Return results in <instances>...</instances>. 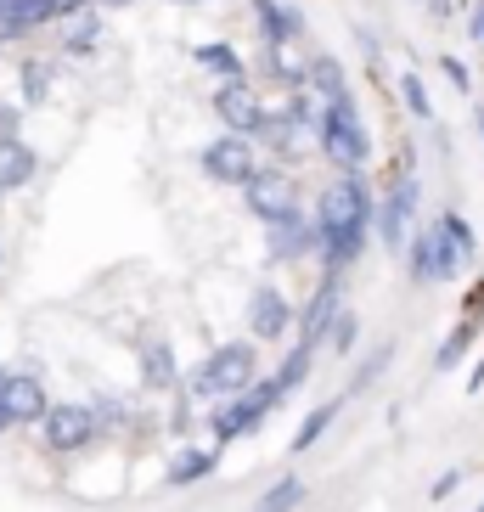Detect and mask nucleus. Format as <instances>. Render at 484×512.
Instances as JSON below:
<instances>
[{"instance_id":"nucleus-10","label":"nucleus","mask_w":484,"mask_h":512,"mask_svg":"<svg viewBox=\"0 0 484 512\" xmlns=\"http://www.w3.org/2000/svg\"><path fill=\"white\" fill-rule=\"evenodd\" d=\"M293 327H299V316H293L288 293L276 282L254 287V299H248V338H254V344H282Z\"/></svg>"},{"instance_id":"nucleus-23","label":"nucleus","mask_w":484,"mask_h":512,"mask_svg":"<svg viewBox=\"0 0 484 512\" xmlns=\"http://www.w3.org/2000/svg\"><path fill=\"white\" fill-rule=\"evenodd\" d=\"M214 467H220V456L192 445V451H181L175 462H169V484H197V479H209Z\"/></svg>"},{"instance_id":"nucleus-40","label":"nucleus","mask_w":484,"mask_h":512,"mask_svg":"<svg viewBox=\"0 0 484 512\" xmlns=\"http://www.w3.org/2000/svg\"><path fill=\"white\" fill-rule=\"evenodd\" d=\"M479 136H484V107H479Z\"/></svg>"},{"instance_id":"nucleus-1","label":"nucleus","mask_w":484,"mask_h":512,"mask_svg":"<svg viewBox=\"0 0 484 512\" xmlns=\"http://www.w3.org/2000/svg\"><path fill=\"white\" fill-rule=\"evenodd\" d=\"M372 214H378V192L361 169H344L338 181L321 186L316 197V259L327 276H344L372 242Z\"/></svg>"},{"instance_id":"nucleus-33","label":"nucleus","mask_w":484,"mask_h":512,"mask_svg":"<svg viewBox=\"0 0 484 512\" xmlns=\"http://www.w3.org/2000/svg\"><path fill=\"white\" fill-rule=\"evenodd\" d=\"M439 68H445V79H451L456 91H468V85H473V79H468V68H462V62H456V57H445V62H439Z\"/></svg>"},{"instance_id":"nucleus-38","label":"nucleus","mask_w":484,"mask_h":512,"mask_svg":"<svg viewBox=\"0 0 484 512\" xmlns=\"http://www.w3.org/2000/svg\"><path fill=\"white\" fill-rule=\"evenodd\" d=\"M175 6H209V0H175Z\"/></svg>"},{"instance_id":"nucleus-22","label":"nucleus","mask_w":484,"mask_h":512,"mask_svg":"<svg viewBox=\"0 0 484 512\" xmlns=\"http://www.w3.org/2000/svg\"><path fill=\"white\" fill-rule=\"evenodd\" d=\"M46 96H51V68L40 57H23V62H17V102L40 107Z\"/></svg>"},{"instance_id":"nucleus-37","label":"nucleus","mask_w":484,"mask_h":512,"mask_svg":"<svg viewBox=\"0 0 484 512\" xmlns=\"http://www.w3.org/2000/svg\"><path fill=\"white\" fill-rule=\"evenodd\" d=\"M17 422H12V411H6V400H0V434H12Z\"/></svg>"},{"instance_id":"nucleus-24","label":"nucleus","mask_w":484,"mask_h":512,"mask_svg":"<svg viewBox=\"0 0 484 512\" xmlns=\"http://www.w3.org/2000/svg\"><path fill=\"white\" fill-rule=\"evenodd\" d=\"M473 338H479V321H473V316H462V321H456V332L445 338V344H439V355H434V366H439V372H451V366H456V361H462V355L473 349Z\"/></svg>"},{"instance_id":"nucleus-43","label":"nucleus","mask_w":484,"mask_h":512,"mask_svg":"<svg viewBox=\"0 0 484 512\" xmlns=\"http://www.w3.org/2000/svg\"><path fill=\"white\" fill-rule=\"evenodd\" d=\"M479 512H484V507H479Z\"/></svg>"},{"instance_id":"nucleus-28","label":"nucleus","mask_w":484,"mask_h":512,"mask_svg":"<svg viewBox=\"0 0 484 512\" xmlns=\"http://www.w3.org/2000/svg\"><path fill=\"white\" fill-rule=\"evenodd\" d=\"M439 231H445V237H451L456 242V254H462V259H473V254H479V237H473V226H468V220H462V214H439Z\"/></svg>"},{"instance_id":"nucleus-26","label":"nucleus","mask_w":484,"mask_h":512,"mask_svg":"<svg viewBox=\"0 0 484 512\" xmlns=\"http://www.w3.org/2000/svg\"><path fill=\"white\" fill-rule=\"evenodd\" d=\"M310 366H316V349H310V344H293V355H288L282 366H276L271 377L282 383V394H293V389L304 383V377H310Z\"/></svg>"},{"instance_id":"nucleus-4","label":"nucleus","mask_w":484,"mask_h":512,"mask_svg":"<svg viewBox=\"0 0 484 512\" xmlns=\"http://www.w3.org/2000/svg\"><path fill=\"white\" fill-rule=\"evenodd\" d=\"M282 400H288V394H282V383H276V377H265V383H254V389H242V394H231V400H220V411H209V434L220 439V445L248 439L259 422L282 406Z\"/></svg>"},{"instance_id":"nucleus-18","label":"nucleus","mask_w":484,"mask_h":512,"mask_svg":"<svg viewBox=\"0 0 484 512\" xmlns=\"http://www.w3.org/2000/svg\"><path fill=\"white\" fill-rule=\"evenodd\" d=\"M141 383H147V389H175V383H181L175 349H169L164 332H147V338H141Z\"/></svg>"},{"instance_id":"nucleus-3","label":"nucleus","mask_w":484,"mask_h":512,"mask_svg":"<svg viewBox=\"0 0 484 512\" xmlns=\"http://www.w3.org/2000/svg\"><path fill=\"white\" fill-rule=\"evenodd\" d=\"M259 383V349L254 338H231L192 372V394L197 400H231V394L254 389Z\"/></svg>"},{"instance_id":"nucleus-12","label":"nucleus","mask_w":484,"mask_h":512,"mask_svg":"<svg viewBox=\"0 0 484 512\" xmlns=\"http://www.w3.org/2000/svg\"><path fill=\"white\" fill-rule=\"evenodd\" d=\"M338 310H344V276H321V287L310 293V304L299 310V344H310V349L327 344Z\"/></svg>"},{"instance_id":"nucleus-25","label":"nucleus","mask_w":484,"mask_h":512,"mask_svg":"<svg viewBox=\"0 0 484 512\" xmlns=\"http://www.w3.org/2000/svg\"><path fill=\"white\" fill-rule=\"evenodd\" d=\"M299 501H304V479H276L271 490H265V496H259V507L254 512H299Z\"/></svg>"},{"instance_id":"nucleus-15","label":"nucleus","mask_w":484,"mask_h":512,"mask_svg":"<svg viewBox=\"0 0 484 512\" xmlns=\"http://www.w3.org/2000/svg\"><path fill=\"white\" fill-rule=\"evenodd\" d=\"M316 242H321L316 237V214L304 220V209L265 226V248H271V259H310V254H316Z\"/></svg>"},{"instance_id":"nucleus-14","label":"nucleus","mask_w":484,"mask_h":512,"mask_svg":"<svg viewBox=\"0 0 484 512\" xmlns=\"http://www.w3.org/2000/svg\"><path fill=\"white\" fill-rule=\"evenodd\" d=\"M254 6V29L265 46H299L304 40V12L288 0H248Z\"/></svg>"},{"instance_id":"nucleus-34","label":"nucleus","mask_w":484,"mask_h":512,"mask_svg":"<svg viewBox=\"0 0 484 512\" xmlns=\"http://www.w3.org/2000/svg\"><path fill=\"white\" fill-rule=\"evenodd\" d=\"M468 29H473V40H479V51H484V0L473 6V17H468Z\"/></svg>"},{"instance_id":"nucleus-2","label":"nucleus","mask_w":484,"mask_h":512,"mask_svg":"<svg viewBox=\"0 0 484 512\" xmlns=\"http://www.w3.org/2000/svg\"><path fill=\"white\" fill-rule=\"evenodd\" d=\"M316 147L321 158L344 175V169H366L372 164V130H366L361 119V102H355V91L338 96V102H321V119H316Z\"/></svg>"},{"instance_id":"nucleus-5","label":"nucleus","mask_w":484,"mask_h":512,"mask_svg":"<svg viewBox=\"0 0 484 512\" xmlns=\"http://www.w3.org/2000/svg\"><path fill=\"white\" fill-rule=\"evenodd\" d=\"M417 197H423L417 175H394L389 192L378 197V214H372V237H378L389 254H400V248L411 242V231H417Z\"/></svg>"},{"instance_id":"nucleus-36","label":"nucleus","mask_w":484,"mask_h":512,"mask_svg":"<svg viewBox=\"0 0 484 512\" xmlns=\"http://www.w3.org/2000/svg\"><path fill=\"white\" fill-rule=\"evenodd\" d=\"M119 6H136V0H96V12H119Z\"/></svg>"},{"instance_id":"nucleus-16","label":"nucleus","mask_w":484,"mask_h":512,"mask_svg":"<svg viewBox=\"0 0 484 512\" xmlns=\"http://www.w3.org/2000/svg\"><path fill=\"white\" fill-rule=\"evenodd\" d=\"M0 400H6L12 422H40L51 411V394H46V383H40V372H12L6 389H0Z\"/></svg>"},{"instance_id":"nucleus-9","label":"nucleus","mask_w":484,"mask_h":512,"mask_svg":"<svg viewBox=\"0 0 484 512\" xmlns=\"http://www.w3.org/2000/svg\"><path fill=\"white\" fill-rule=\"evenodd\" d=\"M96 428H102V417H96L91 406H79V400H62V406H51L46 417H40V434H46V445L57 456L85 451V445L96 439Z\"/></svg>"},{"instance_id":"nucleus-30","label":"nucleus","mask_w":484,"mask_h":512,"mask_svg":"<svg viewBox=\"0 0 484 512\" xmlns=\"http://www.w3.org/2000/svg\"><path fill=\"white\" fill-rule=\"evenodd\" d=\"M355 338H361V316H355V310H338L333 332H327V344H333L338 355H349V349H355Z\"/></svg>"},{"instance_id":"nucleus-31","label":"nucleus","mask_w":484,"mask_h":512,"mask_svg":"<svg viewBox=\"0 0 484 512\" xmlns=\"http://www.w3.org/2000/svg\"><path fill=\"white\" fill-rule=\"evenodd\" d=\"M383 366H389V344H378V349H372V355H366V366H361V372H355V389H366L372 377H383Z\"/></svg>"},{"instance_id":"nucleus-13","label":"nucleus","mask_w":484,"mask_h":512,"mask_svg":"<svg viewBox=\"0 0 484 512\" xmlns=\"http://www.w3.org/2000/svg\"><path fill=\"white\" fill-rule=\"evenodd\" d=\"M304 136H310V130L293 119L288 107H265V119H259V130H254V141L265 147V158H282V164H293V158L304 152Z\"/></svg>"},{"instance_id":"nucleus-8","label":"nucleus","mask_w":484,"mask_h":512,"mask_svg":"<svg viewBox=\"0 0 484 512\" xmlns=\"http://www.w3.org/2000/svg\"><path fill=\"white\" fill-rule=\"evenodd\" d=\"M242 203L265 226L271 220H288V214H299V181H293L288 169H254L248 186H242Z\"/></svg>"},{"instance_id":"nucleus-32","label":"nucleus","mask_w":484,"mask_h":512,"mask_svg":"<svg viewBox=\"0 0 484 512\" xmlns=\"http://www.w3.org/2000/svg\"><path fill=\"white\" fill-rule=\"evenodd\" d=\"M23 102H0V136H23Z\"/></svg>"},{"instance_id":"nucleus-6","label":"nucleus","mask_w":484,"mask_h":512,"mask_svg":"<svg viewBox=\"0 0 484 512\" xmlns=\"http://www.w3.org/2000/svg\"><path fill=\"white\" fill-rule=\"evenodd\" d=\"M468 259L456 254V242L439 231V220H428V226L411 231L406 242V271L411 282H456V271H462Z\"/></svg>"},{"instance_id":"nucleus-42","label":"nucleus","mask_w":484,"mask_h":512,"mask_svg":"<svg viewBox=\"0 0 484 512\" xmlns=\"http://www.w3.org/2000/svg\"><path fill=\"white\" fill-rule=\"evenodd\" d=\"M0 197H6V192H0Z\"/></svg>"},{"instance_id":"nucleus-29","label":"nucleus","mask_w":484,"mask_h":512,"mask_svg":"<svg viewBox=\"0 0 484 512\" xmlns=\"http://www.w3.org/2000/svg\"><path fill=\"white\" fill-rule=\"evenodd\" d=\"M400 96H406V113H411V119H434V102H428V85H423V79H417V74H400Z\"/></svg>"},{"instance_id":"nucleus-17","label":"nucleus","mask_w":484,"mask_h":512,"mask_svg":"<svg viewBox=\"0 0 484 512\" xmlns=\"http://www.w3.org/2000/svg\"><path fill=\"white\" fill-rule=\"evenodd\" d=\"M304 91L316 96V102H338V96H349L344 62H338L333 51H310V57H304Z\"/></svg>"},{"instance_id":"nucleus-20","label":"nucleus","mask_w":484,"mask_h":512,"mask_svg":"<svg viewBox=\"0 0 484 512\" xmlns=\"http://www.w3.org/2000/svg\"><path fill=\"white\" fill-rule=\"evenodd\" d=\"M96 40H102V12H96V6L68 17V29H62V51H68V57H91Z\"/></svg>"},{"instance_id":"nucleus-41","label":"nucleus","mask_w":484,"mask_h":512,"mask_svg":"<svg viewBox=\"0 0 484 512\" xmlns=\"http://www.w3.org/2000/svg\"><path fill=\"white\" fill-rule=\"evenodd\" d=\"M0 259H6V248H0Z\"/></svg>"},{"instance_id":"nucleus-21","label":"nucleus","mask_w":484,"mask_h":512,"mask_svg":"<svg viewBox=\"0 0 484 512\" xmlns=\"http://www.w3.org/2000/svg\"><path fill=\"white\" fill-rule=\"evenodd\" d=\"M192 57H197V68H209L214 79H248V68H242L237 46H226V40H209V46H197Z\"/></svg>"},{"instance_id":"nucleus-35","label":"nucleus","mask_w":484,"mask_h":512,"mask_svg":"<svg viewBox=\"0 0 484 512\" xmlns=\"http://www.w3.org/2000/svg\"><path fill=\"white\" fill-rule=\"evenodd\" d=\"M456 479H462V473H445V479L434 484V501H445V496H451V490H456Z\"/></svg>"},{"instance_id":"nucleus-7","label":"nucleus","mask_w":484,"mask_h":512,"mask_svg":"<svg viewBox=\"0 0 484 512\" xmlns=\"http://www.w3.org/2000/svg\"><path fill=\"white\" fill-rule=\"evenodd\" d=\"M197 169H203L214 186H237V192H242V186H248V175L259 169L254 136H231V130H220L209 147L197 152Z\"/></svg>"},{"instance_id":"nucleus-39","label":"nucleus","mask_w":484,"mask_h":512,"mask_svg":"<svg viewBox=\"0 0 484 512\" xmlns=\"http://www.w3.org/2000/svg\"><path fill=\"white\" fill-rule=\"evenodd\" d=\"M6 377H12V372H6V366H0V389H6Z\"/></svg>"},{"instance_id":"nucleus-19","label":"nucleus","mask_w":484,"mask_h":512,"mask_svg":"<svg viewBox=\"0 0 484 512\" xmlns=\"http://www.w3.org/2000/svg\"><path fill=\"white\" fill-rule=\"evenodd\" d=\"M34 169H40V158H34V147L23 136H0V192H17V186L34 181Z\"/></svg>"},{"instance_id":"nucleus-27","label":"nucleus","mask_w":484,"mask_h":512,"mask_svg":"<svg viewBox=\"0 0 484 512\" xmlns=\"http://www.w3.org/2000/svg\"><path fill=\"white\" fill-rule=\"evenodd\" d=\"M333 417H338V400H327V406L310 411V417L299 422V434H293V451H310V445H316V439L333 428Z\"/></svg>"},{"instance_id":"nucleus-11","label":"nucleus","mask_w":484,"mask_h":512,"mask_svg":"<svg viewBox=\"0 0 484 512\" xmlns=\"http://www.w3.org/2000/svg\"><path fill=\"white\" fill-rule=\"evenodd\" d=\"M214 119H220V130H231V136H254L259 119H265V102H259V91L248 79H220V91H214Z\"/></svg>"}]
</instances>
